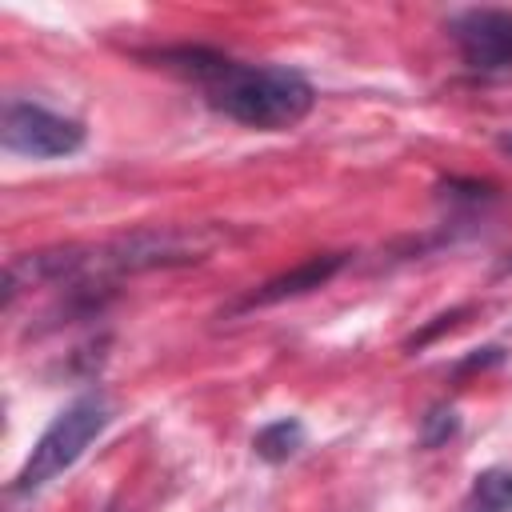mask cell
Here are the masks:
<instances>
[{
	"label": "cell",
	"instance_id": "obj_1",
	"mask_svg": "<svg viewBox=\"0 0 512 512\" xmlns=\"http://www.w3.org/2000/svg\"><path fill=\"white\" fill-rule=\"evenodd\" d=\"M160 60L200 80L208 92V104L248 128H264V132L292 128L316 104L312 84L292 68L240 64L212 48H172V52H160Z\"/></svg>",
	"mask_w": 512,
	"mask_h": 512
},
{
	"label": "cell",
	"instance_id": "obj_2",
	"mask_svg": "<svg viewBox=\"0 0 512 512\" xmlns=\"http://www.w3.org/2000/svg\"><path fill=\"white\" fill-rule=\"evenodd\" d=\"M104 424H108V404H104V396H80V400H72V404L44 428V436L32 444L28 460L20 464V472H16V480H12V492H36V488H44L48 480H56L64 468H72V464L84 456V448L104 432Z\"/></svg>",
	"mask_w": 512,
	"mask_h": 512
},
{
	"label": "cell",
	"instance_id": "obj_3",
	"mask_svg": "<svg viewBox=\"0 0 512 512\" xmlns=\"http://www.w3.org/2000/svg\"><path fill=\"white\" fill-rule=\"evenodd\" d=\"M0 144L28 160H56L84 148V124L28 100H8L0 120Z\"/></svg>",
	"mask_w": 512,
	"mask_h": 512
},
{
	"label": "cell",
	"instance_id": "obj_4",
	"mask_svg": "<svg viewBox=\"0 0 512 512\" xmlns=\"http://www.w3.org/2000/svg\"><path fill=\"white\" fill-rule=\"evenodd\" d=\"M452 40L468 68L500 72L512 68V12L508 8H468L452 20Z\"/></svg>",
	"mask_w": 512,
	"mask_h": 512
},
{
	"label": "cell",
	"instance_id": "obj_5",
	"mask_svg": "<svg viewBox=\"0 0 512 512\" xmlns=\"http://www.w3.org/2000/svg\"><path fill=\"white\" fill-rule=\"evenodd\" d=\"M344 268V256L340 252H328V256H312L304 264H296L292 272H280L272 276L268 284H260L240 308H268V304H280V300H292V296H304L320 284H328L336 272Z\"/></svg>",
	"mask_w": 512,
	"mask_h": 512
},
{
	"label": "cell",
	"instance_id": "obj_6",
	"mask_svg": "<svg viewBox=\"0 0 512 512\" xmlns=\"http://www.w3.org/2000/svg\"><path fill=\"white\" fill-rule=\"evenodd\" d=\"M252 448H256V456H260V460L280 464V460H288V456H296V452L304 448V424H300L296 416L272 420V424H264V428L256 432Z\"/></svg>",
	"mask_w": 512,
	"mask_h": 512
},
{
	"label": "cell",
	"instance_id": "obj_7",
	"mask_svg": "<svg viewBox=\"0 0 512 512\" xmlns=\"http://www.w3.org/2000/svg\"><path fill=\"white\" fill-rule=\"evenodd\" d=\"M512 508V468H484L472 480L468 512H508Z\"/></svg>",
	"mask_w": 512,
	"mask_h": 512
},
{
	"label": "cell",
	"instance_id": "obj_8",
	"mask_svg": "<svg viewBox=\"0 0 512 512\" xmlns=\"http://www.w3.org/2000/svg\"><path fill=\"white\" fill-rule=\"evenodd\" d=\"M456 428H460V420H456V412L452 408H432L428 416H424V424H420V440L428 444V448H440L448 436H456Z\"/></svg>",
	"mask_w": 512,
	"mask_h": 512
},
{
	"label": "cell",
	"instance_id": "obj_9",
	"mask_svg": "<svg viewBox=\"0 0 512 512\" xmlns=\"http://www.w3.org/2000/svg\"><path fill=\"white\" fill-rule=\"evenodd\" d=\"M500 148H504V152H512V136H500Z\"/></svg>",
	"mask_w": 512,
	"mask_h": 512
}]
</instances>
